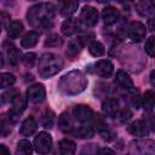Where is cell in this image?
I'll list each match as a JSON object with an SVG mask.
<instances>
[{
	"instance_id": "484cf974",
	"label": "cell",
	"mask_w": 155,
	"mask_h": 155,
	"mask_svg": "<svg viewBox=\"0 0 155 155\" xmlns=\"http://www.w3.org/2000/svg\"><path fill=\"white\" fill-rule=\"evenodd\" d=\"M88 52L93 56V57H101L105 53V47L102 42L97 41V40H92L88 45Z\"/></svg>"
},
{
	"instance_id": "277c9868",
	"label": "cell",
	"mask_w": 155,
	"mask_h": 155,
	"mask_svg": "<svg viewBox=\"0 0 155 155\" xmlns=\"http://www.w3.org/2000/svg\"><path fill=\"white\" fill-rule=\"evenodd\" d=\"M34 148L36 153L45 155L48 154L52 148V137L47 132H39V134L34 138Z\"/></svg>"
},
{
	"instance_id": "83f0119b",
	"label": "cell",
	"mask_w": 155,
	"mask_h": 155,
	"mask_svg": "<svg viewBox=\"0 0 155 155\" xmlns=\"http://www.w3.org/2000/svg\"><path fill=\"white\" fill-rule=\"evenodd\" d=\"M7 57H8V62L11 65H17L19 63V61L22 59L19 50L13 45L7 47Z\"/></svg>"
},
{
	"instance_id": "30bf717a",
	"label": "cell",
	"mask_w": 155,
	"mask_h": 155,
	"mask_svg": "<svg viewBox=\"0 0 155 155\" xmlns=\"http://www.w3.org/2000/svg\"><path fill=\"white\" fill-rule=\"evenodd\" d=\"M25 107H27V99L21 93H17L15 97L11 98V111L8 114L16 120V116L22 114Z\"/></svg>"
},
{
	"instance_id": "ab89813d",
	"label": "cell",
	"mask_w": 155,
	"mask_h": 155,
	"mask_svg": "<svg viewBox=\"0 0 155 155\" xmlns=\"http://www.w3.org/2000/svg\"><path fill=\"white\" fill-rule=\"evenodd\" d=\"M2 67H4V56L0 52V68H2Z\"/></svg>"
},
{
	"instance_id": "836d02e7",
	"label": "cell",
	"mask_w": 155,
	"mask_h": 155,
	"mask_svg": "<svg viewBox=\"0 0 155 155\" xmlns=\"http://www.w3.org/2000/svg\"><path fill=\"white\" fill-rule=\"evenodd\" d=\"M145 52L150 56V57H154V53H155V42H154V36H149L148 40L145 41Z\"/></svg>"
},
{
	"instance_id": "6da1fadb",
	"label": "cell",
	"mask_w": 155,
	"mask_h": 155,
	"mask_svg": "<svg viewBox=\"0 0 155 155\" xmlns=\"http://www.w3.org/2000/svg\"><path fill=\"white\" fill-rule=\"evenodd\" d=\"M54 18V6L48 2H39L29 7L27 19L34 29H47L52 25Z\"/></svg>"
},
{
	"instance_id": "52a82bcc",
	"label": "cell",
	"mask_w": 155,
	"mask_h": 155,
	"mask_svg": "<svg viewBox=\"0 0 155 155\" xmlns=\"http://www.w3.org/2000/svg\"><path fill=\"white\" fill-rule=\"evenodd\" d=\"M73 116L79 122H88L93 119V110L86 104H78L73 108Z\"/></svg>"
},
{
	"instance_id": "9c48e42d",
	"label": "cell",
	"mask_w": 155,
	"mask_h": 155,
	"mask_svg": "<svg viewBox=\"0 0 155 155\" xmlns=\"http://www.w3.org/2000/svg\"><path fill=\"white\" fill-rule=\"evenodd\" d=\"M80 21L87 27H94L98 22V11L92 6H85L80 13Z\"/></svg>"
},
{
	"instance_id": "d590c367",
	"label": "cell",
	"mask_w": 155,
	"mask_h": 155,
	"mask_svg": "<svg viewBox=\"0 0 155 155\" xmlns=\"http://www.w3.org/2000/svg\"><path fill=\"white\" fill-rule=\"evenodd\" d=\"M116 116L119 117V120L121 121V122H126V121H128L130 119H131V116H132V113L128 110V109H120V111L116 114Z\"/></svg>"
},
{
	"instance_id": "f35d334b",
	"label": "cell",
	"mask_w": 155,
	"mask_h": 155,
	"mask_svg": "<svg viewBox=\"0 0 155 155\" xmlns=\"http://www.w3.org/2000/svg\"><path fill=\"white\" fill-rule=\"evenodd\" d=\"M150 82H151V86L155 85V82H154V70H153L151 74H150Z\"/></svg>"
},
{
	"instance_id": "ac0fdd59",
	"label": "cell",
	"mask_w": 155,
	"mask_h": 155,
	"mask_svg": "<svg viewBox=\"0 0 155 155\" xmlns=\"http://www.w3.org/2000/svg\"><path fill=\"white\" fill-rule=\"evenodd\" d=\"M58 128L64 133H73L74 124L69 113H62L58 117Z\"/></svg>"
},
{
	"instance_id": "5b68a950",
	"label": "cell",
	"mask_w": 155,
	"mask_h": 155,
	"mask_svg": "<svg viewBox=\"0 0 155 155\" xmlns=\"http://www.w3.org/2000/svg\"><path fill=\"white\" fill-rule=\"evenodd\" d=\"M91 71L102 78H110L114 73V64L109 59H99L93 63Z\"/></svg>"
},
{
	"instance_id": "9a60e30c",
	"label": "cell",
	"mask_w": 155,
	"mask_h": 155,
	"mask_svg": "<svg viewBox=\"0 0 155 155\" xmlns=\"http://www.w3.org/2000/svg\"><path fill=\"white\" fill-rule=\"evenodd\" d=\"M80 30V21L76 18H68L62 24V33L67 36H71Z\"/></svg>"
},
{
	"instance_id": "e0dca14e",
	"label": "cell",
	"mask_w": 155,
	"mask_h": 155,
	"mask_svg": "<svg viewBox=\"0 0 155 155\" xmlns=\"http://www.w3.org/2000/svg\"><path fill=\"white\" fill-rule=\"evenodd\" d=\"M115 82L120 87H122L125 90H133V87H134L132 79L130 78V75L125 70H117L116 71V74H115Z\"/></svg>"
},
{
	"instance_id": "f546056e",
	"label": "cell",
	"mask_w": 155,
	"mask_h": 155,
	"mask_svg": "<svg viewBox=\"0 0 155 155\" xmlns=\"http://www.w3.org/2000/svg\"><path fill=\"white\" fill-rule=\"evenodd\" d=\"M16 82V78L11 73H0V90L11 87Z\"/></svg>"
},
{
	"instance_id": "d6a6232c",
	"label": "cell",
	"mask_w": 155,
	"mask_h": 155,
	"mask_svg": "<svg viewBox=\"0 0 155 155\" xmlns=\"http://www.w3.org/2000/svg\"><path fill=\"white\" fill-rule=\"evenodd\" d=\"M98 132H99V134L102 136V138L105 139V140H111V139L115 138V133L108 127V125L103 126L101 130H98Z\"/></svg>"
},
{
	"instance_id": "5bb4252c",
	"label": "cell",
	"mask_w": 155,
	"mask_h": 155,
	"mask_svg": "<svg viewBox=\"0 0 155 155\" xmlns=\"http://www.w3.org/2000/svg\"><path fill=\"white\" fill-rule=\"evenodd\" d=\"M79 2L76 1H63L58 4V12L65 18H70L78 10Z\"/></svg>"
},
{
	"instance_id": "2e32d148",
	"label": "cell",
	"mask_w": 155,
	"mask_h": 155,
	"mask_svg": "<svg viewBox=\"0 0 155 155\" xmlns=\"http://www.w3.org/2000/svg\"><path fill=\"white\" fill-rule=\"evenodd\" d=\"M84 46V40L81 38H75V39H71L69 42H68V48H67V56L70 58V59H75L76 56L80 53L81 48Z\"/></svg>"
},
{
	"instance_id": "74e56055",
	"label": "cell",
	"mask_w": 155,
	"mask_h": 155,
	"mask_svg": "<svg viewBox=\"0 0 155 155\" xmlns=\"http://www.w3.org/2000/svg\"><path fill=\"white\" fill-rule=\"evenodd\" d=\"M0 155H11L8 148L4 144H0Z\"/></svg>"
},
{
	"instance_id": "603a6c76",
	"label": "cell",
	"mask_w": 155,
	"mask_h": 155,
	"mask_svg": "<svg viewBox=\"0 0 155 155\" xmlns=\"http://www.w3.org/2000/svg\"><path fill=\"white\" fill-rule=\"evenodd\" d=\"M38 41H39V34L34 30H30V31L25 33L24 36L22 38L21 45L24 48H31L38 44Z\"/></svg>"
},
{
	"instance_id": "4316f807",
	"label": "cell",
	"mask_w": 155,
	"mask_h": 155,
	"mask_svg": "<svg viewBox=\"0 0 155 155\" xmlns=\"http://www.w3.org/2000/svg\"><path fill=\"white\" fill-rule=\"evenodd\" d=\"M33 153V145L29 140L22 139L18 142L16 148V155H31Z\"/></svg>"
},
{
	"instance_id": "ffe728a7",
	"label": "cell",
	"mask_w": 155,
	"mask_h": 155,
	"mask_svg": "<svg viewBox=\"0 0 155 155\" xmlns=\"http://www.w3.org/2000/svg\"><path fill=\"white\" fill-rule=\"evenodd\" d=\"M136 10L140 16L150 17L154 13L155 6H154L153 1H138V2H136Z\"/></svg>"
},
{
	"instance_id": "ba28073f",
	"label": "cell",
	"mask_w": 155,
	"mask_h": 155,
	"mask_svg": "<svg viewBox=\"0 0 155 155\" xmlns=\"http://www.w3.org/2000/svg\"><path fill=\"white\" fill-rule=\"evenodd\" d=\"M46 97V90L42 84H34L27 91V98L33 103H41Z\"/></svg>"
},
{
	"instance_id": "f1b7e54d",
	"label": "cell",
	"mask_w": 155,
	"mask_h": 155,
	"mask_svg": "<svg viewBox=\"0 0 155 155\" xmlns=\"http://www.w3.org/2000/svg\"><path fill=\"white\" fill-rule=\"evenodd\" d=\"M73 133L76 134V137H80V138H91L94 134V127L85 125V126L79 127L78 130H74Z\"/></svg>"
},
{
	"instance_id": "e575fe53",
	"label": "cell",
	"mask_w": 155,
	"mask_h": 155,
	"mask_svg": "<svg viewBox=\"0 0 155 155\" xmlns=\"http://www.w3.org/2000/svg\"><path fill=\"white\" fill-rule=\"evenodd\" d=\"M41 122L44 127H52V122H53V114L51 111H46L42 117H41Z\"/></svg>"
},
{
	"instance_id": "7a4b0ae2",
	"label": "cell",
	"mask_w": 155,
	"mask_h": 155,
	"mask_svg": "<svg viewBox=\"0 0 155 155\" xmlns=\"http://www.w3.org/2000/svg\"><path fill=\"white\" fill-rule=\"evenodd\" d=\"M88 80L84 71L71 70L64 74L58 81V90L67 96H76L86 90Z\"/></svg>"
},
{
	"instance_id": "d6986e66",
	"label": "cell",
	"mask_w": 155,
	"mask_h": 155,
	"mask_svg": "<svg viewBox=\"0 0 155 155\" xmlns=\"http://www.w3.org/2000/svg\"><path fill=\"white\" fill-rule=\"evenodd\" d=\"M38 128V122L34 117L29 116L27 119H24V121L22 122L21 125V128H19V133L23 134V136H31L35 133Z\"/></svg>"
},
{
	"instance_id": "1f68e13d",
	"label": "cell",
	"mask_w": 155,
	"mask_h": 155,
	"mask_svg": "<svg viewBox=\"0 0 155 155\" xmlns=\"http://www.w3.org/2000/svg\"><path fill=\"white\" fill-rule=\"evenodd\" d=\"M22 62L27 68H33L36 62V54L34 52H28L22 57Z\"/></svg>"
},
{
	"instance_id": "cb8c5ba5",
	"label": "cell",
	"mask_w": 155,
	"mask_h": 155,
	"mask_svg": "<svg viewBox=\"0 0 155 155\" xmlns=\"http://www.w3.org/2000/svg\"><path fill=\"white\" fill-rule=\"evenodd\" d=\"M23 33V24L21 21H12L7 28V35L10 39H17Z\"/></svg>"
},
{
	"instance_id": "d4e9b609",
	"label": "cell",
	"mask_w": 155,
	"mask_h": 155,
	"mask_svg": "<svg viewBox=\"0 0 155 155\" xmlns=\"http://www.w3.org/2000/svg\"><path fill=\"white\" fill-rule=\"evenodd\" d=\"M154 104H155V96L154 92L149 90L142 97V107L144 108L145 111H151L154 109Z\"/></svg>"
},
{
	"instance_id": "3957f363",
	"label": "cell",
	"mask_w": 155,
	"mask_h": 155,
	"mask_svg": "<svg viewBox=\"0 0 155 155\" xmlns=\"http://www.w3.org/2000/svg\"><path fill=\"white\" fill-rule=\"evenodd\" d=\"M63 68V61L59 56L47 52L40 56L39 58V64H38V70L40 76L44 79H48L53 75H56L61 69Z\"/></svg>"
},
{
	"instance_id": "8fae6325",
	"label": "cell",
	"mask_w": 155,
	"mask_h": 155,
	"mask_svg": "<svg viewBox=\"0 0 155 155\" xmlns=\"http://www.w3.org/2000/svg\"><path fill=\"white\" fill-rule=\"evenodd\" d=\"M128 132L136 137H144V136H148L149 133V127H148V124L144 121V120H136L133 122H131L127 127Z\"/></svg>"
},
{
	"instance_id": "8d00e7d4",
	"label": "cell",
	"mask_w": 155,
	"mask_h": 155,
	"mask_svg": "<svg viewBox=\"0 0 155 155\" xmlns=\"http://www.w3.org/2000/svg\"><path fill=\"white\" fill-rule=\"evenodd\" d=\"M96 155H116V154H115V151L111 150L110 148H102V149H99V150L96 153Z\"/></svg>"
},
{
	"instance_id": "8992f818",
	"label": "cell",
	"mask_w": 155,
	"mask_h": 155,
	"mask_svg": "<svg viewBox=\"0 0 155 155\" xmlns=\"http://www.w3.org/2000/svg\"><path fill=\"white\" fill-rule=\"evenodd\" d=\"M147 34V28L142 22H131L127 25V36L134 41V42H139L145 38Z\"/></svg>"
},
{
	"instance_id": "7c38bea8",
	"label": "cell",
	"mask_w": 155,
	"mask_h": 155,
	"mask_svg": "<svg viewBox=\"0 0 155 155\" xmlns=\"http://www.w3.org/2000/svg\"><path fill=\"white\" fill-rule=\"evenodd\" d=\"M120 18V12L116 7L114 6H107L102 11V19L104 24L107 25H113L115 24Z\"/></svg>"
},
{
	"instance_id": "60d3db41",
	"label": "cell",
	"mask_w": 155,
	"mask_h": 155,
	"mask_svg": "<svg viewBox=\"0 0 155 155\" xmlns=\"http://www.w3.org/2000/svg\"><path fill=\"white\" fill-rule=\"evenodd\" d=\"M0 33H1V25H0Z\"/></svg>"
},
{
	"instance_id": "4fadbf2b",
	"label": "cell",
	"mask_w": 155,
	"mask_h": 155,
	"mask_svg": "<svg viewBox=\"0 0 155 155\" xmlns=\"http://www.w3.org/2000/svg\"><path fill=\"white\" fill-rule=\"evenodd\" d=\"M102 109L107 115L110 116H116V114L120 111V101L116 98H107L103 104H102Z\"/></svg>"
},
{
	"instance_id": "44dd1931",
	"label": "cell",
	"mask_w": 155,
	"mask_h": 155,
	"mask_svg": "<svg viewBox=\"0 0 155 155\" xmlns=\"http://www.w3.org/2000/svg\"><path fill=\"white\" fill-rule=\"evenodd\" d=\"M58 150L61 155H74L76 150V145L73 140L64 138L58 142Z\"/></svg>"
},
{
	"instance_id": "4dcf8cb0",
	"label": "cell",
	"mask_w": 155,
	"mask_h": 155,
	"mask_svg": "<svg viewBox=\"0 0 155 155\" xmlns=\"http://www.w3.org/2000/svg\"><path fill=\"white\" fill-rule=\"evenodd\" d=\"M62 44H63V39L58 34H51L50 36H47L45 41V46H48V47H57V46H61Z\"/></svg>"
},
{
	"instance_id": "7402d4cb",
	"label": "cell",
	"mask_w": 155,
	"mask_h": 155,
	"mask_svg": "<svg viewBox=\"0 0 155 155\" xmlns=\"http://www.w3.org/2000/svg\"><path fill=\"white\" fill-rule=\"evenodd\" d=\"M16 120L8 114V115H0V134L6 137L10 132H11V128H12V124L15 122Z\"/></svg>"
}]
</instances>
